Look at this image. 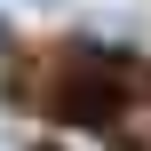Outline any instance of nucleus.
<instances>
[{
  "label": "nucleus",
  "mask_w": 151,
  "mask_h": 151,
  "mask_svg": "<svg viewBox=\"0 0 151 151\" xmlns=\"http://www.w3.org/2000/svg\"><path fill=\"white\" fill-rule=\"evenodd\" d=\"M48 151H119L111 135H80V127H56L48 135Z\"/></svg>",
  "instance_id": "nucleus-2"
},
{
  "label": "nucleus",
  "mask_w": 151,
  "mask_h": 151,
  "mask_svg": "<svg viewBox=\"0 0 151 151\" xmlns=\"http://www.w3.org/2000/svg\"><path fill=\"white\" fill-rule=\"evenodd\" d=\"M104 135H111L119 151H151V96H127V104L104 119Z\"/></svg>",
  "instance_id": "nucleus-1"
}]
</instances>
